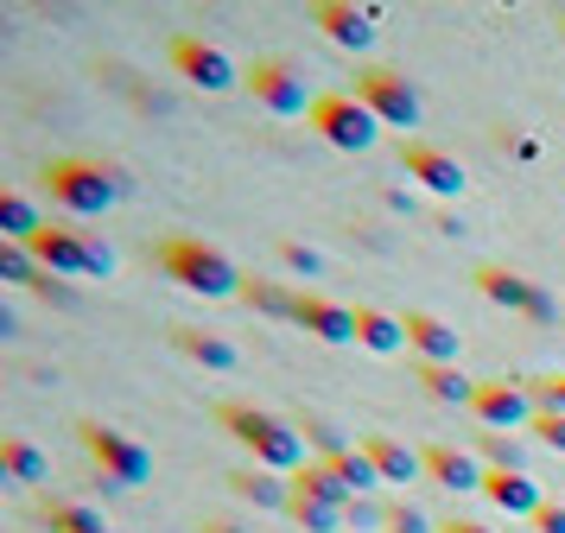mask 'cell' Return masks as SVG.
Returning <instances> with one entry per match:
<instances>
[{"label": "cell", "instance_id": "obj_27", "mask_svg": "<svg viewBox=\"0 0 565 533\" xmlns=\"http://www.w3.org/2000/svg\"><path fill=\"white\" fill-rule=\"evenodd\" d=\"M45 527L52 533H108L103 514L89 502H45Z\"/></svg>", "mask_w": 565, "mask_h": 533}, {"label": "cell", "instance_id": "obj_9", "mask_svg": "<svg viewBox=\"0 0 565 533\" xmlns=\"http://www.w3.org/2000/svg\"><path fill=\"white\" fill-rule=\"evenodd\" d=\"M401 172L413 178V184H426L433 198H463V184H470V172H463L451 152H438V147H401Z\"/></svg>", "mask_w": 565, "mask_h": 533}, {"label": "cell", "instance_id": "obj_45", "mask_svg": "<svg viewBox=\"0 0 565 533\" xmlns=\"http://www.w3.org/2000/svg\"><path fill=\"white\" fill-rule=\"evenodd\" d=\"M559 32H565V13H559Z\"/></svg>", "mask_w": 565, "mask_h": 533}, {"label": "cell", "instance_id": "obj_35", "mask_svg": "<svg viewBox=\"0 0 565 533\" xmlns=\"http://www.w3.org/2000/svg\"><path fill=\"white\" fill-rule=\"evenodd\" d=\"M546 445V451H559L565 457V413H534V426H527Z\"/></svg>", "mask_w": 565, "mask_h": 533}, {"label": "cell", "instance_id": "obj_4", "mask_svg": "<svg viewBox=\"0 0 565 533\" xmlns=\"http://www.w3.org/2000/svg\"><path fill=\"white\" fill-rule=\"evenodd\" d=\"M306 121L343 152H369L375 140H382V121H375V108H369L356 89H331V96H318Z\"/></svg>", "mask_w": 565, "mask_h": 533}, {"label": "cell", "instance_id": "obj_17", "mask_svg": "<svg viewBox=\"0 0 565 533\" xmlns=\"http://www.w3.org/2000/svg\"><path fill=\"white\" fill-rule=\"evenodd\" d=\"M356 343H362V350H375V355L407 350V318L375 311V305H356Z\"/></svg>", "mask_w": 565, "mask_h": 533}, {"label": "cell", "instance_id": "obj_33", "mask_svg": "<svg viewBox=\"0 0 565 533\" xmlns=\"http://www.w3.org/2000/svg\"><path fill=\"white\" fill-rule=\"evenodd\" d=\"M387 533H445V521H426L413 502H401V508H387Z\"/></svg>", "mask_w": 565, "mask_h": 533}, {"label": "cell", "instance_id": "obj_43", "mask_svg": "<svg viewBox=\"0 0 565 533\" xmlns=\"http://www.w3.org/2000/svg\"><path fill=\"white\" fill-rule=\"evenodd\" d=\"M514 159H527V166L540 159V140H534V134H521V140H514Z\"/></svg>", "mask_w": 565, "mask_h": 533}, {"label": "cell", "instance_id": "obj_8", "mask_svg": "<svg viewBox=\"0 0 565 533\" xmlns=\"http://www.w3.org/2000/svg\"><path fill=\"white\" fill-rule=\"evenodd\" d=\"M172 64H179V76H184V83H198L204 96H223V89H235V83H248V76L235 71L230 51L210 45V39H198V32L172 39Z\"/></svg>", "mask_w": 565, "mask_h": 533}, {"label": "cell", "instance_id": "obj_15", "mask_svg": "<svg viewBox=\"0 0 565 533\" xmlns=\"http://www.w3.org/2000/svg\"><path fill=\"white\" fill-rule=\"evenodd\" d=\"M407 350L419 355V362H458V330L445 324V318H433V311H407Z\"/></svg>", "mask_w": 565, "mask_h": 533}, {"label": "cell", "instance_id": "obj_19", "mask_svg": "<svg viewBox=\"0 0 565 533\" xmlns=\"http://www.w3.org/2000/svg\"><path fill=\"white\" fill-rule=\"evenodd\" d=\"M362 451L375 457V470H382V482H413V477H426V451H407L401 438H369Z\"/></svg>", "mask_w": 565, "mask_h": 533}, {"label": "cell", "instance_id": "obj_37", "mask_svg": "<svg viewBox=\"0 0 565 533\" xmlns=\"http://www.w3.org/2000/svg\"><path fill=\"white\" fill-rule=\"evenodd\" d=\"M280 260L292 267V274H318V267H324L318 248H306V242H280Z\"/></svg>", "mask_w": 565, "mask_h": 533}, {"label": "cell", "instance_id": "obj_1", "mask_svg": "<svg viewBox=\"0 0 565 533\" xmlns=\"http://www.w3.org/2000/svg\"><path fill=\"white\" fill-rule=\"evenodd\" d=\"M216 426L230 431V438H242L248 451H255L260 470H274V477H299L311 457H306V431H299V419H280V413H260V406H216Z\"/></svg>", "mask_w": 565, "mask_h": 533}, {"label": "cell", "instance_id": "obj_41", "mask_svg": "<svg viewBox=\"0 0 565 533\" xmlns=\"http://www.w3.org/2000/svg\"><path fill=\"white\" fill-rule=\"evenodd\" d=\"M387 210H401V216H413V191H407V184H387Z\"/></svg>", "mask_w": 565, "mask_h": 533}, {"label": "cell", "instance_id": "obj_2", "mask_svg": "<svg viewBox=\"0 0 565 533\" xmlns=\"http://www.w3.org/2000/svg\"><path fill=\"white\" fill-rule=\"evenodd\" d=\"M159 274H172L184 292H204V299H242V286H248V279L235 274L230 254L198 242V235H172L159 248Z\"/></svg>", "mask_w": 565, "mask_h": 533}, {"label": "cell", "instance_id": "obj_29", "mask_svg": "<svg viewBox=\"0 0 565 533\" xmlns=\"http://www.w3.org/2000/svg\"><path fill=\"white\" fill-rule=\"evenodd\" d=\"M286 514H292V521H299L306 533H337L343 521H350V514H337V508L311 502V495H299V489H292V502H286Z\"/></svg>", "mask_w": 565, "mask_h": 533}, {"label": "cell", "instance_id": "obj_38", "mask_svg": "<svg viewBox=\"0 0 565 533\" xmlns=\"http://www.w3.org/2000/svg\"><path fill=\"white\" fill-rule=\"evenodd\" d=\"M527 318H534V324H553V318H559V299H553L546 286H534V305H527Z\"/></svg>", "mask_w": 565, "mask_h": 533}, {"label": "cell", "instance_id": "obj_21", "mask_svg": "<svg viewBox=\"0 0 565 533\" xmlns=\"http://www.w3.org/2000/svg\"><path fill=\"white\" fill-rule=\"evenodd\" d=\"M477 286H483V299L509 305V311H521V318H527V305H534V279L509 274V267H477Z\"/></svg>", "mask_w": 565, "mask_h": 533}, {"label": "cell", "instance_id": "obj_3", "mask_svg": "<svg viewBox=\"0 0 565 533\" xmlns=\"http://www.w3.org/2000/svg\"><path fill=\"white\" fill-rule=\"evenodd\" d=\"M39 178H45L52 203H64L71 216H103L115 198H128V172L96 166V159H52Z\"/></svg>", "mask_w": 565, "mask_h": 533}, {"label": "cell", "instance_id": "obj_40", "mask_svg": "<svg viewBox=\"0 0 565 533\" xmlns=\"http://www.w3.org/2000/svg\"><path fill=\"white\" fill-rule=\"evenodd\" d=\"M534 527H540V533H565V508H559V502H546V508L534 514Z\"/></svg>", "mask_w": 565, "mask_h": 533}, {"label": "cell", "instance_id": "obj_28", "mask_svg": "<svg viewBox=\"0 0 565 533\" xmlns=\"http://www.w3.org/2000/svg\"><path fill=\"white\" fill-rule=\"evenodd\" d=\"M324 463L350 482V495H356V502L375 489V482H382V470H375V457H369V451H343V457H324Z\"/></svg>", "mask_w": 565, "mask_h": 533}, {"label": "cell", "instance_id": "obj_7", "mask_svg": "<svg viewBox=\"0 0 565 533\" xmlns=\"http://www.w3.org/2000/svg\"><path fill=\"white\" fill-rule=\"evenodd\" d=\"M356 96L375 108V121L382 127H419V89H413L401 71H382V64H369V71H356Z\"/></svg>", "mask_w": 565, "mask_h": 533}, {"label": "cell", "instance_id": "obj_10", "mask_svg": "<svg viewBox=\"0 0 565 533\" xmlns=\"http://www.w3.org/2000/svg\"><path fill=\"white\" fill-rule=\"evenodd\" d=\"M311 25L343 51L375 45V13H369V7H350V0H318V7H311Z\"/></svg>", "mask_w": 565, "mask_h": 533}, {"label": "cell", "instance_id": "obj_11", "mask_svg": "<svg viewBox=\"0 0 565 533\" xmlns=\"http://www.w3.org/2000/svg\"><path fill=\"white\" fill-rule=\"evenodd\" d=\"M26 248H32V260H39L45 274H89L83 235H77V228H64V223H45V228L26 242Z\"/></svg>", "mask_w": 565, "mask_h": 533}, {"label": "cell", "instance_id": "obj_31", "mask_svg": "<svg viewBox=\"0 0 565 533\" xmlns=\"http://www.w3.org/2000/svg\"><path fill=\"white\" fill-rule=\"evenodd\" d=\"M477 451H483L489 470H527V451L514 445L509 431H483V445H477Z\"/></svg>", "mask_w": 565, "mask_h": 533}, {"label": "cell", "instance_id": "obj_13", "mask_svg": "<svg viewBox=\"0 0 565 533\" xmlns=\"http://www.w3.org/2000/svg\"><path fill=\"white\" fill-rule=\"evenodd\" d=\"M292 324H306L318 343H356V311L318 299V292H299V318H292Z\"/></svg>", "mask_w": 565, "mask_h": 533}, {"label": "cell", "instance_id": "obj_12", "mask_svg": "<svg viewBox=\"0 0 565 533\" xmlns=\"http://www.w3.org/2000/svg\"><path fill=\"white\" fill-rule=\"evenodd\" d=\"M534 394L527 387H514V381H489L477 387V419L483 426H534Z\"/></svg>", "mask_w": 565, "mask_h": 533}, {"label": "cell", "instance_id": "obj_26", "mask_svg": "<svg viewBox=\"0 0 565 533\" xmlns=\"http://www.w3.org/2000/svg\"><path fill=\"white\" fill-rule=\"evenodd\" d=\"M242 305H255L267 318H299V292H286L274 279H248V286H242Z\"/></svg>", "mask_w": 565, "mask_h": 533}, {"label": "cell", "instance_id": "obj_42", "mask_svg": "<svg viewBox=\"0 0 565 533\" xmlns=\"http://www.w3.org/2000/svg\"><path fill=\"white\" fill-rule=\"evenodd\" d=\"M445 533H495V527H483V521H470V514H451V521H445Z\"/></svg>", "mask_w": 565, "mask_h": 533}, {"label": "cell", "instance_id": "obj_32", "mask_svg": "<svg viewBox=\"0 0 565 533\" xmlns=\"http://www.w3.org/2000/svg\"><path fill=\"white\" fill-rule=\"evenodd\" d=\"M299 431H306V438H311L324 457H343V451H350V445H343V431H337L324 413H306V419H299Z\"/></svg>", "mask_w": 565, "mask_h": 533}, {"label": "cell", "instance_id": "obj_5", "mask_svg": "<svg viewBox=\"0 0 565 533\" xmlns=\"http://www.w3.org/2000/svg\"><path fill=\"white\" fill-rule=\"evenodd\" d=\"M83 451L96 457V470H103L108 482H121V489H140V482L153 477V451L140 445V438H128V431L103 426V419H83Z\"/></svg>", "mask_w": 565, "mask_h": 533}, {"label": "cell", "instance_id": "obj_30", "mask_svg": "<svg viewBox=\"0 0 565 533\" xmlns=\"http://www.w3.org/2000/svg\"><path fill=\"white\" fill-rule=\"evenodd\" d=\"M39 274H45V267L32 260V248H20V242L0 248V279H7V286H39Z\"/></svg>", "mask_w": 565, "mask_h": 533}, {"label": "cell", "instance_id": "obj_39", "mask_svg": "<svg viewBox=\"0 0 565 533\" xmlns=\"http://www.w3.org/2000/svg\"><path fill=\"white\" fill-rule=\"evenodd\" d=\"M350 521H356V527H375V521H382V527H387V514L369 502V495H362V502H350Z\"/></svg>", "mask_w": 565, "mask_h": 533}, {"label": "cell", "instance_id": "obj_24", "mask_svg": "<svg viewBox=\"0 0 565 533\" xmlns=\"http://www.w3.org/2000/svg\"><path fill=\"white\" fill-rule=\"evenodd\" d=\"M39 228H45V223H39V210H32L26 191H0V235H7V242H20V248H26Z\"/></svg>", "mask_w": 565, "mask_h": 533}, {"label": "cell", "instance_id": "obj_6", "mask_svg": "<svg viewBox=\"0 0 565 533\" xmlns=\"http://www.w3.org/2000/svg\"><path fill=\"white\" fill-rule=\"evenodd\" d=\"M248 96H255L267 115H280V121L311 115V102H318V96H306V76L292 71L286 57H255V64H248Z\"/></svg>", "mask_w": 565, "mask_h": 533}, {"label": "cell", "instance_id": "obj_36", "mask_svg": "<svg viewBox=\"0 0 565 533\" xmlns=\"http://www.w3.org/2000/svg\"><path fill=\"white\" fill-rule=\"evenodd\" d=\"M77 235H83V254H89V274H115V248L103 235H89V228H77Z\"/></svg>", "mask_w": 565, "mask_h": 533}, {"label": "cell", "instance_id": "obj_14", "mask_svg": "<svg viewBox=\"0 0 565 533\" xmlns=\"http://www.w3.org/2000/svg\"><path fill=\"white\" fill-rule=\"evenodd\" d=\"M483 495L502 508V514H527V521L546 508V495H540V482L527 477V470H489V477H483Z\"/></svg>", "mask_w": 565, "mask_h": 533}, {"label": "cell", "instance_id": "obj_22", "mask_svg": "<svg viewBox=\"0 0 565 533\" xmlns=\"http://www.w3.org/2000/svg\"><path fill=\"white\" fill-rule=\"evenodd\" d=\"M413 375H419V387H426L433 401H445V406H477V387H470L458 369H445V362H419Z\"/></svg>", "mask_w": 565, "mask_h": 533}, {"label": "cell", "instance_id": "obj_16", "mask_svg": "<svg viewBox=\"0 0 565 533\" xmlns=\"http://www.w3.org/2000/svg\"><path fill=\"white\" fill-rule=\"evenodd\" d=\"M426 477L445 482V489H483L489 463L470 457V451H458V445H433V451H426Z\"/></svg>", "mask_w": 565, "mask_h": 533}, {"label": "cell", "instance_id": "obj_34", "mask_svg": "<svg viewBox=\"0 0 565 533\" xmlns=\"http://www.w3.org/2000/svg\"><path fill=\"white\" fill-rule=\"evenodd\" d=\"M527 394H534L540 413H565V375H534V387H527Z\"/></svg>", "mask_w": 565, "mask_h": 533}, {"label": "cell", "instance_id": "obj_44", "mask_svg": "<svg viewBox=\"0 0 565 533\" xmlns=\"http://www.w3.org/2000/svg\"><path fill=\"white\" fill-rule=\"evenodd\" d=\"M204 533H242V527H230V521H204Z\"/></svg>", "mask_w": 565, "mask_h": 533}, {"label": "cell", "instance_id": "obj_20", "mask_svg": "<svg viewBox=\"0 0 565 533\" xmlns=\"http://www.w3.org/2000/svg\"><path fill=\"white\" fill-rule=\"evenodd\" d=\"M179 350L191 355V362L216 369V375H235V362H242V350H235L230 337H210V330H179Z\"/></svg>", "mask_w": 565, "mask_h": 533}, {"label": "cell", "instance_id": "obj_23", "mask_svg": "<svg viewBox=\"0 0 565 533\" xmlns=\"http://www.w3.org/2000/svg\"><path fill=\"white\" fill-rule=\"evenodd\" d=\"M230 489L242 495V502H255V508H286L292 502V482H280L274 470H235Z\"/></svg>", "mask_w": 565, "mask_h": 533}, {"label": "cell", "instance_id": "obj_18", "mask_svg": "<svg viewBox=\"0 0 565 533\" xmlns=\"http://www.w3.org/2000/svg\"><path fill=\"white\" fill-rule=\"evenodd\" d=\"M292 489H299V495H311V502L337 508V514H350V502H356V495H350V482L337 477V470H331V463H324V457H311L306 470L292 477Z\"/></svg>", "mask_w": 565, "mask_h": 533}, {"label": "cell", "instance_id": "obj_25", "mask_svg": "<svg viewBox=\"0 0 565 533\" xmlns=\"http://www.w3.org/2000/svg\"><path fill=\"white\" fill-rule=\"evenodd\" d=\"M0 470L13 482H45V451L26 438H0Z\"/></svg>", "mask_w": 565, "mask_h": 533}]
</instances>
